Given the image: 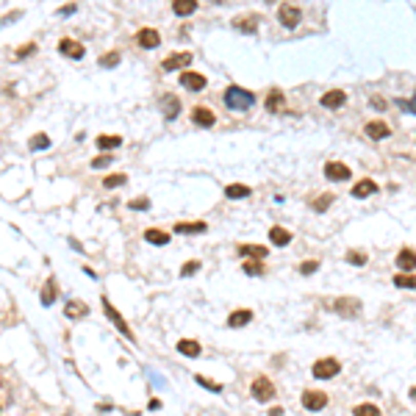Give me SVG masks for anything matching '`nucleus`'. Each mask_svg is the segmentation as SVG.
I'll return each mask as SVG.
<instances>
[{"instance_id": "obj_17", "label": "nucleus", "mask_w": 416, "mask_h": 416, "mask_svg": "<svg viewBox=\"0 0 416 416\" xmlns=\"http://www.w3.org/2000/svg\"><path fill=\"white\" fill-rule=\"evenodd\" d=\"M374 192H378V183L369 181V178L358 181L355 186H352V197H355V200H364V197H369V194H374Z\"/></svg>"}, {"instance_id": "obj_42", "label": "nucleus", "mask_w": 416, "mask_h": 416, "mask_svg": "<svg viewBox=\"0 0 416 416\" xmlns=\"http://www.w3.org/2000/svg\"><path fill=\"white\" fill-rule=\"evenodd\" d=\"M131 208L133 211H147L150 208V200H147V197H136V200H131Z\"/></svg>"}, {"instance_id": "obj_46", "label": "nucleus", "mask_w": 416, "mask_h": 416, "mask_svg": "<svg viewBox=\"0 0 416 416\" xmlns=\"http://www.w3.org/2000/svg\"><path fill=\"white\" fill-rule=\"evenodd\" d=\"M75 9H78V6H75V3H67V6H61V9H58V14H75Z\"/></svg>"}, {"instance_id": "obj_23", "label": "nucleus", "mask_w": 416, "mask_h": 416, "mask_svg": "<svg viewBox=\"0 0 416 416\" xmlns=\"http://www.w3.org/2000/svg\"><path fill=\"white\" fill-rule=\"evenodd\" d=\"M225 197H228V200H244V197H250V186H244V183H230V186H225Z\"/></svg>"}, {"instance_id": "obj_11", "label": "nucleus", "mask_w": 416, "mask_h": 416, "mask_svg": "<svg viewBox=\"0 0 416 416\" xmlns=\"http://www.w3.org/2000/svg\"><path fill=\"white\" fill-rule=\"evenodd\" d=\"M325 178L327 181H350L352 172H350V167H347V164L330 161V164H325Z\"/></svg>"}, {"instance_id": "obj_2", "label": "nucleus", "mask_w": 416, "mask_h": 416, "mask_svg": "<svg viewBox=\"0 0 416 416\" xmlns=\"http://www.w3.org/2000/svg\"><path fill=\"white\" fill-rule=\"evenodd\" d=\"M339 372H342V364H339L336 358H322V361L313 364V378L316 380H330V378H336Z\"/></svg>"}, {"instance_id": "obj_28", "label": "nucleus", "mask_w": 416, "mask_h": 416, "mask_svg": "<svg viewBox=\"0 0 416 416\" xmlns=\"http://www.w3.org/2000/svg\"><path fill=\"white\" fill-rule=\"evenodd\" d=\"M145 239L150 244H159V247H164V244H169V233L167 230H159V228H150L145 230Z\"/></svg>"}, {"instance_id": "obj_12", "label": "nucleus", "mask_w": 416, "mask_h": 416, "mask_svg": "<svg viewBox=\"0 0 416 416\" xmlns=\"http://www.w3.org/2000/svg\"><path fill=\"white\" fill-rule=\"evenodd\" d=\"M136 42H139V47H145V50H155L161 45V33L155 28H142L136 33Z\"/></svg>"}, {"instance_id": "obj_36", "label": "nucleus", "mask_w": 416, "mask_h": 416, "mask_svg": "<svg viewBox=\"0 0 416 416\" xmlns=\"http://www.w3.org/2000/svg\"><path fill=\"white\" fill-rule=\"evenodd\" d=\"M197 386H203V388H208V391H214V394H220L222 391V383H214V380H208V378H203V374H197Z\"/></svg>"}, {"instance_id": "obj_21", "label": "nucleus", "mask_w": 416, "mask_h": 416, "mask_svg": "<svg viewBox=\"0 0 416 416\" xmlns=\"http://www.w3.org/2000/svg\"><path fill=\"white\" fill-rule=\"evenodd\" d=\"M239 253L247 255V258H255V261H261V258H267L269 250L264 247V244H242V247H239Z\"/></svg>"}, {"instance_id": "obj_39", "label": "nucleus", "mask_w": 416, "mask_h": 416, "mask_svg": "<svg viewBox=\"0 0 416 416\" xmlns=\"http://www.w3.org/2000/svg\"><path fill=\"white\" fill-rule=\"evenodd\" d=\"M347 261L355 264V267H364V264H366V253H358V250H352V253H347Z\"/></svg>"}, {"instance_id": "obj_9", "label": "nucleus", "mask_w": 416, "mask_h": 416, "mask_svg": "<svg viewBox=\"0 0 416 416\" xmlns=\"http://www.w3.org/2000/svg\"><path fill=\"white\" fill-rule=\"evenodd\" d=\"M181 84H183V89H189V92H200V89H206V75L203 72H192V70H186L181 75Z\"/></svg>"}, {"instance_id": "obj_49", "label": "nucleus", "mask_w": 416, "mask_h": 416, "mask_svg": "<svg viewBox=\"0 0 416 416\" xmlns=\"http://www.w3.org/2000/svg\"><path fill=\"white\" fill-rule=\"evenodd\" d=\"M400 108H405V111H416V100H413V103H400Z\"/></svg>"}, {"instance_id": "obj_43", "label": "nucleus", "mask_w": 416, "mask_h": 416, "mask_svg": "<svg viewBox=\"0 0 416 416\" xmlns=\"http://www.w3.org/2000/svg\"><path fill=\"white\" fill-rule=\"evenodd\" d=\"M33 50H36V42H28V45H23V47H19V50H17V58H28Z\"/></svg>"}, {"instance_id": "obj_44", "label": "nucleus", "mask_w": 416, "mask_h": 416, "mask_svg": "<svg viewBox=\"0 0 416 416\" xmlns=\"http://www.w3.org/2000/svg\"><path fill=\"white\" fill-rule=\"evenodd\" d=\"M319 269V261H303L300 264V272H303V275H311V272H316Z\"/></svg>"}, {"instance_id": "obj_15", "label": "nucleus", "mask_w": 416, "mask_h": 416, "mask_svg": "<svg viewBox=\"0 0 416 416\" xmlns=\"http://www.w3.org/2000/svg\"><path fill=\"white\" fill-rule=\"evenodd\" d=\"M192 122L197 128H214V122H216V117H214V111L211 108H192Z\"/></svg>"}, {"instance_id": "obj_22", "label": "nucleus", "mask_w": 416, "mask_h": 416, "mask_svg": "<svg viewBox=\"0 0 416 416\" xmlns=\"http://www.w3.org/2000/svg\"><path fill=\"white\" fill-rule=\"evenodd\" d=\"M172 11L178 17H189L197 11V0H172Z\"/></svg>"}, {"instance_id": "obj_1", "label": "nucleus", "mask_w": 416, "mask_h": 416, "mask_svg": "<svg viewBox=\"0 0 416 416\" xmlns=\"http://www.w3.org/2000/svg\"><path fill=\"white\" fill-rule=\"evenodd\" d=\"M253 103H255V94L242 89V86H228L225 89V106L230 111H247V108H253Z\"/></svg>"}, {"instance_id": "obj_19", "label": "nucleus", "mask_w": 416, "mask_h": 416, "mask_svg": "<svg viewBox=\"0 0 416 416\" xmlns=\"http://www.w3.org/2000/svg\"><path fill=\"white\" fill-rule=\"evenodd\" d=\"M283 108H286L283 92H281V89H272V92H269V97H267V111H272V114H281Z\"/></svg>"}, {"instance_id": "obj_40", "label": "nucleus", "mask_w": 416, "mask_h": 416, "mask_svg": "<svg viewBox=\"0 0 416 416\" xmlns=\"http://www.w3.org/2000/svg\"><path fill=\"white\" fill-rule=\"evenodd\" d=\"M197 269H200V261H186V264L181 267V275H183V278H189V275H194Z\"/></svg>"}, {"instance_id": "obj_24", "label": "nucleus", "mask_w": 416, "mask_h": 416, "mask_svg": "<svg viewBox=\"0 0 416 416\" xmlns=\"http://www.w3.org/2000/svg\"><path fill=\"white\" fill-rule=\"evenodd\" d=\"M58 297V286H56V278H47L45 289H42V305H53Z\"/></svg>"}, {"instance_id": "obj_16", "label": "nucleus", "mask_w": 416, "mask_h": 416, "mask_svg": "<svg viewBox=\"0 0 416 416\" xmlns=\"http://www.w3.org/2000/svg\"><path fill=\"white\" fill-rule=\"evenodd\" d=\"M319 103H322L325 108H342L347 103V94L342 89H330V92L322 94V100H319Z\"/></svg>"}, {"instance_id": "obj_27", "label": "nucleus", "mask_w": 416, "mask_h": 416, "mask_svg": "<svg viewBox=\"0 0 416 416\" xmlns=\"http://www.w3.org/2000/svg\"><path fill=\"white\" fill-rule=\"evenodd\" d=\"M250 319H253V311H250V308H244V311H233V313L228 316V325H230V327H244V325L250 322Z\"/></svg>"}, {"instance_id": "obj_26", "label": "nucleus", "mask_w": 416, "mask_h": 416, "mask_svg": "<svg viewBox=\"0 0 416 416\" xmlns=\"http://www.w3.org/2000/svg\"><path fill=\"white\" fill-rule=\"evenodd\" d=\"M178 352L186 358H197L200 355V342H194V339H183V342H178Z\"/></svg>"}, {"instance_id": "obj_4", "label": "nucleus", "mask_w": 416, "mask_h": 416, "mask_svg": "<svg viewBox=\"0 0 416 416\" xmlns=\"http://www.w3.org/2000/svg\"><path fill=\"white\" fill-rule=\"evenodd\" d=\"M250 394H253V400H258V402H269L275 397V386H272L269 378H255L253 386H250Z\"/></svg>"}, {"instance_id": "obj_5", "label": "nucleus", "mask_w": 416, "mask_h": 416, "mask_svg": "<svg viewBox=\"0 0 416 416\" xmlns=\"http://www.w3.org/2000/svg\"><path fill=\"white\" fill-rule=\"evenodd\" d=\"M278 19H281V25H283V28H297V25H300V19H303V11H300L297 6L283 3L281 9H278Z\"/></svg>"}, {"instance_id": "obj_8", "label": "nucleus", "mask_w": 416, "mask_h": 416, "mask_svg": "<svg viewBox=\"0 0 416 416\" xmlns=\"http://www.w3.org/2000/svg\"><path fill=\"white\" fill-rule=\"evenodd\" d=\"M325 405H327V394L325 391H311V388H308V391H303V408H305V411L316 413V411H322Z\"/></svg>"}, {"instance_id": "obj_34", "label": "nucleus", "mask_w": 416, "mask_h": 416, "mask_svg": "<svg viewBox=\"0 0 416 416\" xmlns=\"http://www.w3.org/2000/svg\"><path fill=\"white\" fill-rule=\"evenodd\" d=\"M355 416H380V408L372 402H364V405H355Z\"/></svg>"}, {"instance_id": "obj_6", "label": "nucleus", "mask_w": 416, "mask_h": 416, "mask_svg": "<svg viewBox=\"0 0 416 416\" xmlns=\"http://www.w3.org/2000/svg\"><path fill=\"white\" fill-rule=\"evenodd\" d=\"M333 311H336L339 316H344V319H352L361 311V300H355V297H339L336 303H333Z\"/></svg>"}, {"instance_id": "obj_45", "label": "nucleus", "mask_w": 416, "mask_h": 416, "mask_svg": "<svg viewBox=\"0 0 416 416\" xmlns=\"http://www.w3.org/2000/svg\"><path fill=\"white\" fill-rule=\"evenodd\" d=\"M108 164H111V155H97V159L92 161V167H94V169H106Z\"/></svg>"}, {"instance_id": "obj_35", "label": "nucleus", "mask_w": 416, "mask_h": 416, "mask_svg": "<svg viewBox=\"0 0 416 416\" xmlns=\"http://www.w3.org/2000/svg\"><path fill=\"white\" fill-rule=\"evenodd\" d=\"M394 286H400V289H416V278L413 275H394Z\"/></svg>"}, {"instance_id": "obj_29", "label": "nucleus", "mask_w": 416, "mask_h": 416, "mask_svg": "<svg viewBox=\"0 0 416 416\" xmlns=\"http://www.w3.org/2000/svg\"><path fill=\"white\" fill-rule=\"evenodd\" d=\"M364 131H366L369 139H386V136H388V125H386V122H369Z\"/></svg>"}, {"instance_id": "obj_32", "label": "nucleus", "mask_w": 416, "mask_h": 416, "mask_svg": "<svg viewBox=\"0 0 416 416\" xmlns=\"http://www.w3.org/2000/svg\"><path fill=\"white\" fill-rule=\"evenodd\" d=\"M28 147L31 150H47V147H50V136H47V133H33L31 142H28Z\"/></svg>"}, {"instance_id": "obj_33", "label": "nucleus", "mask_w": 416, "mask_h": 416, "mask_svg": "<svg viewBox=\"0 0 416 416\" xmlns=\"http://www.w3.org/2000/svg\"><path fill=\"white\" fill-rule=\"evenodd\" d=\"M125 183H128V175L117 172V175H108V178L103 181V186L106 189H117V186H125Z\"/></svg>"}, {"instance_id": "obj_48", "label": "nucleus", "mask_w": 416, "mask_h": 416, "mask_svg": "<svg viewBox=\"0 0 416 416\" xmlns=\"http://www.w3.org/2000/svg\"><path fill=\"white\" fill-rule=\"evenodd\" d=\"M17 17H19V11H14V14H9V17H3V19H0V25H9V23H14Z\"/></svg>"}, {"instance_id": "obj_13", "label": "nucleus", "mask_w": 416, "mask_h": 416, "mask_svg": "<svg viewBox=\"0 0 416 416\" xmlns=\"http://www.w3.org/2000/svg\"><path fill=\"white\" fill-rule=\"evenodd\" d=\"M64 316L67 319H84V316H89V305H86L84 300L72 297V300H67V305H64Z\"/></svg>"}, {"instance_id": "obj_3", "label": "nucleus", "mask_w": 416, "mask_h": 416, "mask_svg": "<svg viewBox=\"0 0 416 416\" xmlns=\"http://www.w3.org/2000/svg\"><path fill=\"white\" fill-rule=\"evenodd\" d=\"M103 311H106V316L111 319V322H114V327H117V330L122 333V336H125V339H131V342H133V330L128 327V322H125V319L120 316V311L111 305V300H108V297H103Z\"/></svg>"}, {"instance_id": "obj_18", "label": "nucleus", "mask_w": 416, "mask_h": 416, "mask_svg": "<svg viewBox=\"0 0 416 416\" xmlns=\"http://www.w3.org/2000/svg\"><path fill=\"white\" fill-rule=\"evenodd\" d=\"M269 242L275 244V247H286V244L291 242V230L281 228V225H275V228L269 230Z\"/></svg>"}, {"instance_id": "obj_41", "label": "nucleus", "mask_w": 416, "mask_h": 416, "mask_svg": "<svg viewBox=\"0 0 416 416\" xmlns=\"http://www.w3.org/2000/svg\"><path fill=\"white\" fill-rule=\"evenodd\" d=\"M330 203H333V194H322L316 203H313V208H316V211H327V206H330Z\"/></svg>"}, {"instance_id": "obj_20", "label": "nucleus", "mask_w": 416, "mask_h": 416, "mask_svg": "<svg viewBox=\"0 0 416 416\" xmlns=\"http://www.w3.org/2000/svg\"><path fill=\"white\" fill-rule=\"evenodd\" d=\"M397 267L405 269V272L416 269V253H413V250H400V253H397Z\"/></svg>"}, {"instance_id": "obj_50", "label": "nucleus", "mask_w": 416, "mask_h": 416, "mask_svg": "<svg viewBox=\"0 0 416 416\" xmlns=\"http://www.w3.org/2000/svg\"><path fill=\"white\" fill-rule=\"evenodd\" d=\"M269 416H283V411H281V408H272V413Z\"/></svg>"}, {"instance_id": "obj_14", "label": "nucleus", "mask_w": 416, "mask_h": 416, "mask_svg": "<svg viewBox=\"0 0 416 416\" xmlns=\"http://www.w3.org/2000/svg\"><path fill=\"white\" fill-rule=\"evenodd\" d=\"M161 111H164V120L172 122L181 114V100L175 97V94H164V97H161Z\"/></svg>"}, {"instance_id": "obj_30", "label": "nucleus", "mask_w": 416, "mask_h": 416, "mask_svg": "<svg viewBox=\"0 0 416 416\" xmlns=\"http://www.w3.org/2000/svg\"><path fill=\"white\" fill-rule=\"evenodd\" d=\"M175 230H178V233H206L208 225L206 222H178Z\"/></svg>"}, {"instance_id": "obj_7", "label": "nucleus", "mask_w": 416, "mask_h": 416, "mask_svg": "<svg viewBox=\"0 0 416 416\" xmlns=\"http://www.w3.org/2000/svg\"><path fill=\"white\" fill-rule=\"evenodd\" d=\"M194 61L192 53H175V56H167L161 61V70L164 72H175V70H183V67H189Z\"/></svg>"}, {"instance_id": "obj_10", "label": "nucleus", "mask_w": 416, "mask_h": 416, "mask_svg": "<svg viewBox=\"0 0 416 416\" xmlns=\"http://www.w3.org/2000/svg\"><path fill=\"white\" fill-rule=\"evenodd\" d=\"M58 53H61V56H67V58H75V61H78V58H84V53H86V47L84 45H81V42H75V39H61V42H58Z\"/></svg>"}, {"instance_id": "obj_31", "label": "nucleus", "mask_w": 416, "mask_h": 416, "mask_svg": "<svg viewBox=\"0 0 416 416\" xmlns=\"http://www.w3.org/2000/svg\"><path fill=\"white\" fill-rule=\"evenodd\" d=\"M233 28L244 31V33H255L258 19H255V17H236V19H233Z\"/></svg>"}, {"instance_id": "obj_25", "label": "nucleus", "mask_w": 416, "mask_h": 416, "mask_svg": "<svg viewBox=\"0 0 416 416\" xmlns=\"http://www.w3.org/2000/svg\"><path fill=\"white\" fill-rule=\"evenodd\" d=\"M94 145H97L103 153H108V150H117L120 145H122V139L120 136H108V133H100L97 139H94Z\"/></svg>"}, {"instance_id": "obj_51", "label": "nucleus", "mask_w": 416, "mask_h": 416, "mask_svg": "<svg viewBox=\"0 0 416 416\" xmlns=\"http://www.w3.org/2000/svg\"><path fill=\"white\" fill-rule=\"evenodd\" d=\"M411 397H413V400H416V388H411Z\"/></svg>"}, {"instance_id": "obj_47", "label": "nucleus", "mask_w": 416, "mask_h": 416, "mask_svg": "<svg viewBox=\"0 0 416 416\" xmlns=\"http://www.w3.org/2000/svg\"><path fill=\"white\" fill-rule=\"evenodd\" d=\"M369 103H372V108H380V111L386 108V100H380V97H372Z\"/></svg>"}, {"instance_id": "obj_37", "label": "nucleus", "mask_w": 416, "mask_h": 416, "mask_svg": "<svg viewBox=\"0 0 416 416\" xmlns=\"http://www.w3.org/2000/svg\"><path fill=\"white\" fill-rule=\"evenodd\" d=\"M120 64V53H106V56H100V67L108 70V67H117Z\"/></svg>"}, {"instance_id": "obj_38", "label": "nucleus", "mask_w": 416, "mask_h": 416, "mask_svg": "<svg viewBox=\"0 0 416 416\" xmlns=\"http://www.w3.org/2000/svg\"><path fill=\"white\" fill-rule=\"evenodd\" d=\"M244 272H247V275H264V267H261V261H244Z\"/></svg>"}]
</instances>
